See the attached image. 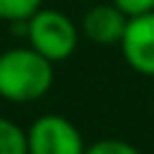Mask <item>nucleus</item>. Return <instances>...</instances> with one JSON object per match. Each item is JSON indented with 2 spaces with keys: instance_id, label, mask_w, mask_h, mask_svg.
Masks as SVG:
<instances>
[{
  "instance_id": "obj_5",
  "label": "nucleus",
  "mask_w": 154,
  "mask_h": 154,
  "mask_svg": "<svg viewBox=\"0 0 154 154\" xmlns=\"http://www.w3.org/2000/svg\"><path fill=\"white\" fill-rule=\"evenodd\" d=\"M125 24H128V17L113 2H99V5H91L84 12L82 24H79V31L91 43L113 46V43H120L123 31H125Z\"/></svg>"
},
{
  "instance_id": "obj_4",
  "label": "nucleus",
  "mask_w": 154,
  "mask_h": 154,
  "mask_svg": "<svg viewBox=\"0 0 154 154\" xmlns=\"http://www.w3.org/2000/svg\"><path fill=\"white\" fill-rule=\"evenodd\" d=\"M118 46L125 63L137 75L154 77V10L130 17Z\"/></svg>"
},
{
  "instance_id": "obj_7",
  "label": "nucleus",
  "mask_w": 154,
  "mask_h": 154,
  "mask_svg": "<svg viewBox=\"0 0 154 154\" xmlns=\"http://www.w3.org/2000/svg\"><path fill=\"white\" fill-rule=\"evenodd\" d=\"M43 0H0V19L10 24H24L36 10H41Z\"/></svg>"
},
{
  "instance_id": "obj_3",
  "label": "nucleus",
  "mask_w": 154,
  "mask_h": 154,
  "mask_svg": "<svg viewBox=\"0 0 154 154\" xmlns=\"http://www.w3.org/2000/svg\"><path fill=\"white\" fill-rule=\"evenodd\" d=\"M84 147L77 125L58 113L38 116L26 130V154H84Z\"/></svg>"
},
{
  "instance_id": "obj_8",
  "label": "nucleus",
  "mask_w": 154,
  "mask_h": 154,
  "mask_svg": "<svg viewBox=\"0 0 154 154\" xmlns=\"http://www.w3.org/2000/svg\"><path fill=\"white\" fill-rule=\"evenodd\" d=\"M84 154H142L135 144L125 142V140H116V137H106V140H96L91 144L84 147Z\"/></svg>"
},
{
  "instance_id": "obj_9",
  "label": "nucleus",
  "mask_w": 154,
  "mask_h": 154,
  "mask_svg": "<svg viewBox=\"0 0 154 154\" xmlns=\"http://www.w3.org/2000/svg\"><path fill=\"white\" fill-rule=\"evenodd\" d=\"M111 2H113V5H116L128 19L154 10V0H111Z\"/></svg>"
},
{
  "instance_id": "obj_6",
  "label": "nucleus",
  "mask_w": 154,
  "mask_h": 154,
  "mask_svg": "<svg viewBox=\"0 0 154 154\" xmlns=\"http://www.w3.org/2000/svg\"><path fill=\"white\" fill-rule=\"evenodd\" d=\"M0 154H26V130L0 116Z\"/></svg>"
},
{
  "instance_id": "obj_2",
  "label": "nucleus",
  "mask_w": 154,
  "mask_h": 154,
  "mask_svg": "<svg viewBox=\"0 0 154 154\" xmlns=\"http://www.w3.org/2000/svg\"><path fill=\"white\" fill-rule=\"evenodd\" d=\"M24 36L29 48H34L46 60L63 63L67 60L79 43V29L77 24L60 10H36L24 22Z\"/></svg>"
},
{
  "instance_id": "obj_1",
  "label": "nucleus",
  "mask_w": 154,
  "mask_h": 154,
  "mask_svg": "<svg viewBox=\"0 0 154 154\" xmlns=\"http://www.w3.org/2000/svg\"><path fill=\"white\" fill-rule=\"evenodd\" d=\"M55 79L53 63L29 46L0 53V99L10 103H31L43 99Z\"/></svg>"
}]
</instances>
